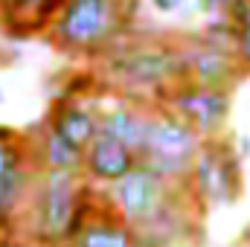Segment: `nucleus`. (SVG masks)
Returning a JSON list of instances; mask_svg holds the SVG:
<instances>
[{
	"label": "nucleus",
	"mask_w": 250,
	"mask_h": 247,
	"mask_svg": "<svg viewBox=\"0 0 250 247\" xmlns=\"http://www.w3.org/2000/svg\"><path fill=\"white\" fill-rule=\"evenodd\" d=\"M93 70L111 96L160 105L169 87L184 82L181 41L169 35H140L134 29L93 62Z\"/></svg>",
	"instance_id": "obj_1"
},
{
	"label": "nucleus",
	"mask_w": 250,
	"mask_h": 247,
	"mask_svg": "<svg viewBox=\"0 0 250 247\" xmlns=\"http://www.w3.org/2000/svg\"><path fill=\"white\" fill-rule=\"evenodd\" d=\"M99 204L102 189L84 184V178L38 172L21 212V242L26 247H67Z\"/></svg>",
	"instance_id": "obj_2"
},
{
	"label": "nucleus",
	"mask_w": 250,
	"mask_h": 247,
	"mask_svg": "<svg viewBox=\"0 0 250 247\" xmlns=\"http://www.w3.org/2000/svg\"><path fill=\"white\" fill-rule=\"evenodd\" d=\"M140 0H64L44 38L67 59L99 62L137 29Z\"/></svg>",
	"instance_id": "obj_3"
},
{
	"label": "nucleus",
	"mask_w": 250,
	"mask_h": 247,
	"mask_svg": "<svg viewBox=\"0 0 250 247\" xmlns=\"http://www.w3.org/2000/svg\"><path fill=\"white\" fill-rule=\"evenodd\" d=\"M187 189L201 212L236 206L245 195V160L236 148V137L221 134L204 140L192 172L187 178Z\"/></svg>",
	"instance_id": "obj_4"
},
{
	"label": "nucleus",
	"mask_w": 250,
	"mask_h": 247,
	"mask_svg": "<svg viewBox=\"0 0 250 247\" xmlns=\"http://www.w3.org/2000/svg\"><path fill=\"white\" fill-rule=\"evenodd\" d=\"M35 178L29 131L0 125V247H26L21 242V212Z\"/></svg>",
	"instance_id": "obj_5"
},
{
	"label": "nucleus",
	"mask_w": 250,
	"mask_h": 247,
	"mask_svg": "<svg viewBox=\"0 0 250 247\" xmlns=\"http://www.w3.org/2000/svg\"><path fill=\"white\" fill-rule=\"evenodd\" d=\"M201 143L204 140L181 117H175L163 105H151L148 131L137 157H140V166L154 172L157 178L169 184H187Z\"/></svg>",
	"instance_id": "obj_6"
},
{
	"label": "nucleus",
	"mask_w": 250,
	"mask_h": 247,
	"mask_svg": "<svg viewBox=\"0 0 250 247\" xmlns=\"http://www.w3.org/2000/svg\"><path fill=\"white\" fill-rule=\"evenodd\" d=\"M160 105L169 108L175 117H181L201 140H212L227 134V123L233 114V93L201 87L192 82H178L169 87Z\"/></svg>",
	"instance_id": "obj_7"
},
{
	"label": "nucleus",
	"mask_w": 250,
	"mask_h": 247,
	"mask_svg": "<svg viewBox=\"0 0 250 247\" xmlns=\"http://www.w3.org/2000/svg\"><path fill=\"white\" fill-rule=\"evenodd\" d=\"M178 41H181V59H184V82L236 93V87L245 79V70L230 47L212 44L201 32H192Z\"/></svg>",
	"instance_id": "obj_8"
},
{
	"label": "nucleus",
	"mask_w": 250,
	"mask_h": 247,
	"mask_svg": "<svg viewBox=\"0 0 250 247\" xmlns=\"http://www.w3.org/2000/svg\"><path fill=\"white\" fill-rule=\"evenodd\" d=\"M108 93H73L56 90L47 108V117L41 123L64 137L70 145L84 151L99 137V102Z\"/></svg>",
	"instance_id": "obj_9"
},
{
	"label": "nucleus",
	"mask_w": 250,
	"mask_h": 247,
	"mask_svg": "<svg viewBox=\"0 0 250 247\" xmlns=\"http://www.w3.org/2000/svg\"><path fill=\"white\" fill-rule=\"evenodd\" d=\"M137 166H140L137 151H131L128 145L105 137V134H99L82 151V178H84V184L96 186V189L114 186L128 172H134Z\"/></svg>",
	"instance_id": "obj_10"
},
{
	"label": "nucleus",
	"mask_w": 250,
	"mask_h": 247,
	"mask_svg": "<svg viewBox=\"0 0 250 247\" xmlns=\"http://www.w3.org/2000/svg\"><path fill=\"white\" fill-rule=\"evenodd\" d=\"M148 117H151V105L108 93L99 102V134L128 145L131 151H140L148 131Z\"/></svg>",
	"instance_id": "obj_11"
},
{
	"label": "nucleus",
	"mask_w": 250,
	"mask_h": 247,
	"mask_svg": "<svg viewBox=\"0 0 250 247\" xmlns=\"http://www.w3.org/2000/svg\"><path fill=\"white\" fill-rule=\"evenodd\" d=\"M67 247H148V245H146V239L137 227L123 221L102 201Z\"/></svg>",
	"instance_id": "obj_12"
},
{
	"label": "nucleus",
	"mask_w": 250,
	"mask_h": 247,
	"mask_svg": "<svg viewBox=\"0 0 250 247\" xmlns=\"http://www.w3.org/2000/svg\"><path fill=\"white\" fill-rule=\"evenodd\" d=\"M64 0H15L0 15V29L9 41H26V38H44L53 18L59 15Z\"/></svg>",
	"instance_id": "obj_13"
},
{
	"label": "nucleus",
	"mask_w": 250,
	"mask_h": 247,
	"mask_svg": "<svg viewBox=\"0 0 250 247\" xmlns=\"http://www.w3.org/2000/svg\"><path fill=\"white\" fill-rule=\"evenodd\" d=\"M29 148L38 172H56V175H79L82 178V151L59 137L53 128L41 123L35 131L29 128Z\"/></svg>",
	"instance_id": "obj_14"
},
{
	"label": "nucleus",
	"mask_w": 250,
	"mask_h": 247,
	"mask_svg": "<svg viewBox=\"0 0 250 247\" xmlns=\"http://www.w3.org/2000/svg\"><path fill=\"white\" fill-rule=\"evenodd\" d=\"M151 6V12L163 15V18H175V15H184L187 9H195L192 0H146Z\"/></svg>",
	"instance_id": "obj_15"
},
{
	"label": "nucleus",
	"mask_w": 250,
	"mask_h": 247,
	"mask_svg": "<svg viewBox=\"0 0 250 247\" xmlns=\"http://www.w3.org/2000/svg\"><path fill=\"white\" fill-rule=\"evenodd\" d=\"M192 3H195V12H201L207 21H212V18H227L230 6L236 0H192Z\"/></svg>",
	"instance_id": "obj_16"
},
{
	"label": "nucleus",
	"mask_w": 250,
	"mask_h": 247,
	"mask_svg": "<svg viewBox=\"0 0 250 247\" xmlns=\"http://www.w3.org/2000/svg\"><path fill=\"white\" fill-rule=\"evenodd\" d=\"M21 62V50H18V41H9L6 35L0 38V67H15Z\"/></svg>",
	"instance_id": "obj_17"
},
{
	"label": "nucleus",
	"mask_w": 250,
	"mask_h": 247,
	"mask_svg": "<svg viewBox=\"0 0 250 247\" xmlns=\"http://www.w3.org/2000/svg\"><path fill=\"white\" fill-rule=\"evenodd\" d=\"M12 3H15V0H0V15H3V12H6V9L12 6Z\"/></svg>",
	"instance_id": "obj_18"
},
{
	"label": "nucleus",
	"mask_w": 250,
	"mask_h": 247,
	"mask_svg": "<svg viewBox=\"0 0 250 247\" xmlns=\"http://www.w3.org/2000/svg\"><path fill=\"white\" fill-rule=\"evenodd\" d=\"M3 102H6V90L0 87V105H3Z\"/></svg>",
	"instance_id": "obj_19"
}]
</instances>
